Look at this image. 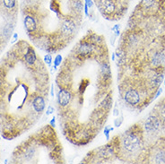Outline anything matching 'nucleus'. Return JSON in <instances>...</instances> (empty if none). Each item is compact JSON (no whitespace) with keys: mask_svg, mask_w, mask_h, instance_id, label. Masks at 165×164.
Returning <instances> with one entry per match:
<instances>
[{"mask_svg":"<svg viewBox=\"0 0 165 164\" xmlns=\"http://www.w3.org/2000/svg\"><path fill=\"white\" fill-rule=\"evenodd\" d=\"M163 93V88H159V89L157 90V91H156V93L154 94V97H153V100H155V99H157L161 94Z\"/></svg>","mask_w":165,"mask_h":164,"instance_id":"12","label":"nucleus"},{"mask_svg":"<svg viewBox=\"0 0 165 164\" xmlns=\"http://www.w3.org/2000/svg\"><path fill=\"white\" fill-rule=\"evenodd\" d=\"M49 125H50L51 127H56V119H55V117H53V118H52V119L50 120Z\"/></svg>","mask_w":165,"mask_h":164,"instance_id":"14","label":"nucleus"},{"mask_svg":"<svg viewBox=\"0 0 165 164\" xmlns=\"http://www.w3.org/2000/svg\"><path fill=\"white\" fill-rule=\"evenodd\" d=\"M84 4L88 6L89 9H91L94 5V2L93 0H84Z\"/></svg>","mask_w":165,"mask_h":164,"instance_id":"10","label":"nucleus"},{"mask_svg":"<svg viewBox=\"0 0 165 164\" xmlns=\"http://www.w3.org/2000/svg\"><path fill=\"white\" fill-rule=\"evenodd\" d=\"M84 5L83 0H25L23 14L35 23L30 41L48 54L65 49L81 29Z\"/></svg>","mask_w":165,"mask_h":164,"instance_id":"3","label":"nucleus"},{"mask_svg":"<svg viewBox=\"0 0 165 164\" xmlns=\"http://www.w3.org/2000/svg\"><path fill=\"white\" fill-rule=\"evenodd\" d=\"M27 41L17 42L0 62V131L13 140L33 127L44 113L51 86L41 57L33 64L24 58Z\"/></svg>","mask_w":165,"mask_h":164,"instance_id":"2","label":"nucleus"},{"mask_svg":"<svg viewBox=\"0 0 165 164\" xmlns=\"http://www.w3.org/2000/svg\"><path fill=\"white\" fill-rule=\"evenodd\" d=\"M44 63L46 64V66H48V67H50L51 66V63H52V56L50 55V54H47L44 56Z\"/></svg>","mask_w":165,"mask_h":164,"instance_id":"7","label":"nucleus"},{"mask_svg":"<svg viewBox=\"0 0 165 164\" xmlns=\"http://www.w3.org/2000/svg\"><path fill=\"white\" fill-rule=\"evenodd\" d=\"M53 112H54V108H53L52 106H48V109H47V112H46L47 116L52 114Z\"/></svg>","mask_w":165,"mask_h":164,"instance_id":"13","label":"nucleus"},{"mask_svg":"<svg viewBox=\"0 0 165 164\" xmlns=\"http://www.w3.org/2000/svg\"><path fill=\"white\" fill-rule=\"evenodd\" d=\"M120 24H116V25H115L114 27H112V29H111L113 31H115L116 36H119V35H120Z\"/></svg>","mask_w":165,"mask_h":164,"instance_id":"11","label":"nucleus"},{"mask_svg":"<svg viewBox=\"0 0 165 164\" xmlns=\"http://www.w3.org/2000/svg\"><path fill=\"white\" fill-rule=\"evenodd\" d=\"M17 37H18V34H17V33H15V34H14V37H13V41H12V43H14L15 41H17Z\"/></svg>","mask_w":165,"mask_h":164,"instance_id":"15","label":"nucleus"},{"mask_svg":"<svg viewBox=\"0 0 165 164\" xmlns=\"http://www.w3.org/2000/svg\"><path fill=\"white\" fill-rule=\"evenodd\" d=\"M164 84H165V81H164Z\"/></svg>","mask_w":165,"mask_h":164,"instance_id":"16","label":"nucleus"},{"mask_svg":"<svg viewBox=\"0 0 165 164\" xmlns=\"http://www.w3.org/2000/svg\"><path fill=\"white\" fill-rule=\"evenodd\" d=\"M41 151L46 163H65L63 148L55 127L45 125L36 134L23 142L14 152L13 162L33 163L34 158Z\"/></svg>","mask_w":165,"mask_h":164,"instance_id":"4","label":"nucleus"},{"mask_svg":"<svg viewBox=\"0 0 165 164\" xmlns=\"http://www.w3.org/2000/svg\"><path fill=\"white\" fill-rule=\"evenodd\" d=\"M62 61H63V58H62V56L59 55V54H58V55L56 56L55 59H54V66H55L56 68H58L59 66H60V65H61Z\"/></svg>","mask_w":165,"mask_h":164,"instance_id":"8","label":"nucleus"},{"mask_svg":"<svg viewBox=\"0 0 165 164\" xmlns=\"http://www.w3.org/2000/svg\"><path fill=\"white\" fill-rule=\"evenodd\" d=\"M153 110L158 114V116L162 119V120L165 122V98L156 105Z\"/></svg>","mask_w":165,"mask_h":164,"instance_id":"6","label":"nucleus"},{"mask_svg":"<svg viewBox=\"0 0 165 164\" xmlns=\"http://www.w3.org/2000/svg\"><path fill=\"white\" fill-rule=\"evenodd\" d=\"M60 129L72 144L91 143L113 106V80L105 38L88 30L72 48L56 76Z\"/></svg>","mask_w":165,"mask_h":164,"instance_id":"1","label":"nucleus"},{"mask_svg":"<svg viewBox=\"0 0 165 164\" xmlns=\"http://www.w3.org/2000/svg\"><path fill=\"white\" fill-rule=\"evenodd\" d=\"M113 130V128L112 127H104V134H105L106 136V139L107 140H109V132L110 131H112Z\"/></svg>","mask_w":165,"mask_h":164,"instance_id":"9","label":"nucleus"},{"mask_svg":"<svg viewBox=\"0 0 165 164\" xmlns=\"http://www.w3.org/2000/svg\"><path fill=\"white\" fill-rule=\"evenodd\" d=\"M114 146L115 160L123 162H142L145 149L143 127L135 124L110 141Z\"/></svg>","mask_w":165,"mask_h":164,"instance_id":"5","label":"nucleus"}]
</instances>
